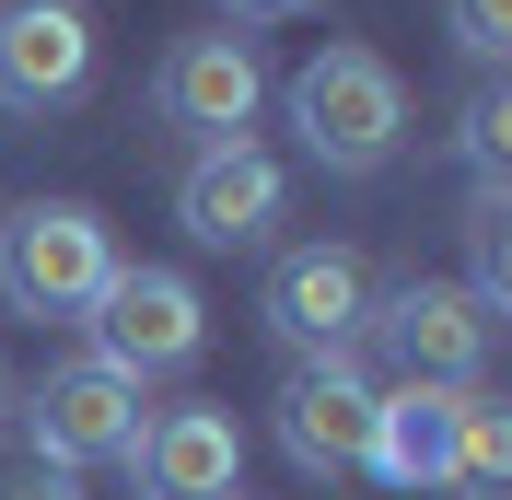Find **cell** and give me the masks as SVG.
<instances>
[{
    "instance_id": "cell-1",
    "label": "cell",
    "mask_w": 512,
    "mask_h": 500,
    "mask_svg": "<svg viewBox=\"0 0 512 500\" xmlns=\"http://www.w3.org/2000/svg\"><path fill=\"white\" fill-rule=\"evenodd\" d=\"M291 128L326 175H384L396 140H408V82L373 59V47H315L291 70Z\"/></svg>"
},
{
    "instance_id": "cell-2",
    "label": "cell",
    "mask_w": 512,
    "mask_h": 500,
    "mask_svg": "<svg viewBox=\"0 0 512 500\" xmlns=\"http://www.w3.org/2000/svg\"><path fill=\"white\" fill-rule=\"evenodd\" d=\"M128 256L105 233V210L82 198H24V210H0V303L12 314H94V291L117 280Z\"/></svg>"
},
{
    "instance_id": "cell-3",
    "label": "cell",
    "mask_w": 512,
    "mask_h": 500,
    "mask_svg": "<svg viewBox=\"0 0 512 500\" xmlns=\"http://www.w3.org/2000/svg\"><path fill=\"white\" fill-rule=\"evenodd\" d=\"M128 442H140V384L117 373V361H59V373L24 396V454L35 466H59V477H82V466H128Z\"/></svg>"
},
{
    "instance_id": "cell-4",
    "label": "cell",
    "mask_w": 512,
    "mask_h": 500,
    "mask_svg": "<svg viewBox=\"0 0 512 500\" xmlns=\"http://www.w3.org/2000/svg\"><path fill=\"white\" fill-rule=\"evenodd\" d=\"M94 361H117L128 384H152V373H187L198 349H210V303H198L187 268H117V280L94 291Z\"/></svg>"
},
{
    "instance_id": "cell-5",
    "label": "cell",
    "mask_w": 512,
    "mask_h": 500,
    "mask_svg": "<svg viewBox=\"0 0 512 500\" xmlns=\"http://www.w3.org/2000/svg\"><path fill=\"white\" fill-rule=\"evenodd\" d=\"M361 338H384L396 384H443L454 396V384H478V361H489V314L454 280H396V291H373Z\"/></svg>"
},
{
    "instance_id": "cell-6",
    "label": "cell",
    "mask_w": 512,
    "mask_h": 500,
    "mask_svg": "<svg viewBox=\"0 0 512 500\" xmlns=\"http://www.w3.org/2000/svg\"><path fill=\"white\" fill-rule=\"evenodd\" d=\"M256 314H268L303 361H350L361 314H373V256L361 245H291L280 268H268V291H256Z\"/></svg>"
},
{
    "instance_id": "cell-7",
    "label": "cell",
    "mask_w": 512,
    "mask_h": 500,
    "mask_svg": "<svg viewBox=\"0 0 512 500\" xmlns=\"http://www.w3.org/2000/svg\"><path fill=\"white\" fill-rule=\"evenodd\" d=\"M152 105H163V128H175V140H198V152L245 140L256 105H268V59H256V35H233V24H222V35H187V47L163 59Z\"/></svg>"
},
{
    "instance_id": "cell-8",
    "label": "cell",
    "mask_w": 512,
    "mask_h": 500,
    "mask_svg": "<svg viewBox=\"0 0 512 500\" xmlns=\"http://www.w3.org/2000/svg\"><path fill=\"white\" fill-rule=\"evenodd\" d=\"M373 407L384 384H361V361H303V373L280 384V442L303 477H350L361 454H373Z\"/></svg>"
},
{
    "instance_id": "cell-9",
    "label": "cell",
    "mask_w": 512,
    "mask_h": 500,
    "mask_svg": "<svg viewBox=\"0 0 512 500\" xmlns=\"http://www.w3.org/2000/svg\"><path fill=\"white\" fill-rule=\"evenodd\" d=\"M128 477H140V500H233L245 489V431L222 407H163L128 442Z\"/></svg>"
},
{
    "instance_id": "cell-10",
    "label": "cell",
    "mask_w": 512,
    "mask_h": 500,
    "mask_svg": "<svg viewBox=\"0 0 512 500\" xmlns=\"http://www.w3.org/2000/svg\"><path fill=\"white\" fill-rule=\"evenodd\" d=\"M94 82V24L70 0H12L0 12V105L12 117H47Z\"/></svg>"
},
{
    "instance_id": "cell-11",
    "label": "cell",
    "mask_w": 512,
    "mask_h": 500,
    "mask_svg": "<svg viewBox=\"0 0 512 500\" xmlns=\"http://www.w3.org/2000/svg\"><path fill=\"white\" fill-rule=\"evenodd\" d=\"M280 163L256 152V140H222V152H198L175 175V221H187V245H268V221H280Z\"/></svg>"
},
{
    "instance_id": "cell-12",
    "label": "cell",
    "mask_w": 512,
    "mask_h": 500,
    "mask_svg": "<svg viewBox=\"0 0 512 500\" xmlns=\"http://www.w3.org/2000/svg\"><path fill=\"white\" fill-rule=\"evenodd\" d=\"M454 396H466V384H454ZM454 396L443 384H396V396L373 407V454H361V466H373L384 489H408V500L454 489Z\"/></svg>"
},
{
    "instance_id": "cell-13",
    "label": "cell",
    "mask_w": 512,
    "mask_h": 500,
    "mask_svg": "<svg viewBox=\"0 0 512 500\" xmlns=\"http://www.w3.org/2000/svg\"><path fill=\"white\" fill-rule=\"evenodd\" d=\"M512 477V419H501V396H454V489H501Z\"/></svg>"
},
{
    "instance_id": "cell-14",
    "label": "cell",
    "mask_w": 512,
    "mask_h": 500,
    "mask_svg": "<svg viewBox=\"0 0 512 500\" xmlns=\"http://www.w3.org/2000/svg\"><path fill=\"white\" fill-rule=\"evenodd\" d=\"M466 163H478V187H512V94H501V70H478V94H466Z\"/></svg>"
},
{
    "instance_id": "cell-15",
    "label": "cell",
    "mask_w": 512,
    "mask_h": 500,
    "mask_svg": "<svg viewBox=\"0 0 512 500\" xmlns=\"http://www.w3.org/2000/svg\"><path fill=\"white\" fill-rule=\"evenodd\" d=\"M454 47L478 70H501V47H512V0H454Z\"/></svg>"
},
{
    "instance_id": "cell-16",
    "label": "cell",
    "mask_w": 512,
    "mask_h": 500,
    "mask_svg": "<svg viewBox=\"0 0 512 500\" xmlns=\"http://www.w3.org/2000/svg\"><path fill=\"white\" fill-rule=\"evenodd\" d=\"M0 500H82V477L35 466V454H0Z\"/></svg>"
},
{
    "instance_id": "cell-17",
    "label": "cell",
    "mask_w": 512,
    "mask_h": 500,
    "mask_svg": "<svg viewBox=\"0 0 512 500\" xmlns=\"http://www.w3.org/2000/svg\"><path fill=\"white\" fill-rule=\"evenodd\" d=\"M233 24H291V12H315V0H222Z\"/></svg>"
},
{
    "instance_id": "cell-18",
    "label": "cell",
    "mask_w": 512,
    "mask_h": 500,
    "mask_svg": "<svg viewBox=\"0 0 512 500\" xmlns=\"http://www.w3.org/2000/svg\"><path fill=\"white\" fill-rule=\"evenodd\" d=\"M0 396H12V373H0Z\"/></svg>"
},
{
    "instance_id": "cell-19",
    "label": "cell",
    "mask_w": 512,
    "mask_h": 500,
    "mask_svg": "<svg viewBox=\"0 0 512 500\" xmlns=\"http://www.w3.org/2000/svg\"><path fill=\"white\" fill-rule=\"evenodd\" d=\"M233 500H245V489H233Z\"/></svg>"
}]
</instances>
